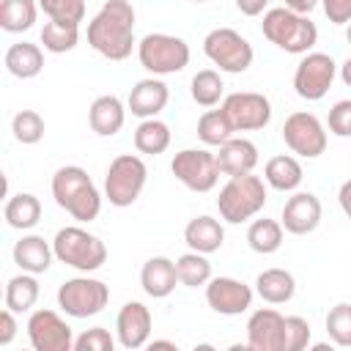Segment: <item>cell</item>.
I'll return each instance as SVG.
<instances>
[{
  "label": "cell",
  "mask_w": 351,
  "mask_h": 351,
  "mask_svg": "<svg viewBox=\"0 0 351 351\" xmlns=\"http://www.w3.org/2000/svg\"><path fill=\"white\" fill-rule=\"evenodd\" d=\"M134 19L137 14L129 0H104V5L88 22L90 49L107 60H126L132 49H137Z\"/></svg>",
  "instance_id": "6da1fadb"
},
{
  "label": "cell",
  "mask_w": 351,
  "mask_h": 351,
  "mask_svg": "<svg viewBox=\"0 0 351 351\" xmlns=\"http://www.w3.org/2000/svg\"><path fill=\"white\" fill-rule=\"evenodd\" d=\"M52 197L55 203L71 214L77 222H93L101 211V192L80 165H63L52 176Z\"/></svg>",
  "instance_id": "7a4b0ae2"
},
{
  "label": "cell",
  "mask_w": 351,
  "mask_h": 351,
  "mask_svg": "<svg viewBox=\"0 0 351 351\" xmlns=\"http://www.w3.org/2000/svg\"><path fill=\"white\" fill-rule=\"evenodd\" d=\"M263 36L288 55H307L318 44V27L307 14H296L285 5H274L263 11L261 22Z\"/></svg>",
  "instance_id": "3957f363"
},
{
  "label": "cell",
  "mask_w": 351,
  "mask_h": 351,
  "mask_svg": "<svg viewBox=\"0 0 351 351\" xmlns=\"http://www.w3.org/2000/svg\"><path fill=\"white\" fill-rule=\"evenodd\" d=\"M266 181L255 173H244V176H230L225 181V186L219 189L217 197V208L219 217L230 225H241L247 219H255L263 206H266Z\"/></svg>",
  "instance_id": "277c9868"
},
{
  "label": "cell",
  "mask_w": 351,
  "mask_h": 351,
  "mask_svg": "<svg viewBox=\"0 0 351 351\" xmlns=\"http://www.w3.org/2000/svg\"><path fill=\"white\" fill-rule=\"evenodd\" d=\"M52 250L55 258L66 266H71L74 271L90 274L96 269H101L107 263V247L99 236H93L90 230L80 228V225H66L55 233L52 239Z\"/></svg>",
  "instance_id": "5b68a950"
},
{
  "label": "cell",
  "mask_w": 351,
  "mask_h": 351,
  "mask_svg": "<svg viewBox=\"0 0 351 351\" xmlns=\"http://www.w3.org/2000/svg\"><path fill=\"white\" fill-rule=\"evenodd\" d=\"M189 44L181 36L148 33L137 41V60L151 77L178 74L189 66Z\"/></svg>",
  "instance_id": "8992f818"
},
{
  "label": "cell",
  "mask_w": 351,
  "mask_h": 351,
  "mask_svg": "<svg viewBox=\"0 0 351 351\" xmlns=\"http://www.w3.org/2000/svg\"><path fill=\"white\" fill-rule=\"evenodd\" d=\"M148 167L137 154H118L104 173V197L115 208L132 206L145 189Z\"/></svg>",
  "instance_id": "52a82bcc"
},
{
  "label": "cell",
  "mask_w": 351,
  "mask_h": 351,
  "mask_svg": "<svg viewBox=\"0 0 351 351\" xmlns=\"http://www.w3.org/2000/svg\"><path fill=\"white\" fill-rule=\"evenodd\" d=\"M206 58L225 74H244L252 66V44L233 27H214L203 38Z\"/></svg>",
  "instance_id": "ba28073f"
},
{
  "label": "cell",
  "mask_w": 351,
  "mask_h": 351,
  "mask_svg": "<svg viewBox=\"0 0 351 351\" xmlns=\"http://www.w3.org/2000/svg\"><path fill=\"white\" fill-rule=\"evenodd\" d=\"M107 302H110V285L88 274L63 280L58 288V307L71 318L99 315L107 307Z\"/></svg>",
  "instance_id": "9c48e42d"
},
{
  "label": "cell",
  "mask_w": 351,
  "mask_h": 351,
  "mask_svg": "<svg viewBox=\"0 0 351 351\" xmlns=\"http://www.w3.org/2000/svg\"><path fill=\"white\" fill-rule=\"evenodd\" d=\"M170 173L192 192H211L222 176L217 154L208 148H181L170 159Z\"/></svg>",
  "instance_id": "30bf717a"
},
{
  "label": "cell",
  "mask_w": 351,
  "mask_h": 351,
  "mask_svg": "<svg viewBox=\"0 0 351 351\" xmlns=\"http://www.w3.org/2000/svg\"><path fill=\"white\" fill-rule=\"evenodd\" d=\"M335 77H337V63L332 60V55H326V52H307L296 63L293 90L304 101H321L329 93Z\"/></svg>",
  "instance_id": "8fae6325"
},
{
  "label": "cell",
  "mask_w": 351,
  "mask_h": 351,
  "mask_svg": "<svg viewBox=\"0 0 351 351\" xmlns=\"http://www.w3.org/2000/svg\"><path fill=\"white\" fill-rule=\"evenodd\" d=\"M282 143L304 159H318L326 151V143H329L326 140V126L321 123V118L315 112L296 110L282 123Z\"/></svg>",
  "instance_id": "7c38bea8"
},
{
  "label": "cell",
  "mask_w": 351,
  "mask_h": 351,
  "mask_svg": "<svg viewBox=\"0 0 351 351\" xmlns=\"http://www.w3.org/2000/svg\"><path fill=\"white\" fill-rule=\"evenodd\" d=\"M230 118L236 132H258L271 121V101L258 90H236L228 93L219 104Z\"/></svg>",
  "instance_id": "4fadbf2b"
},
{
  "label": "cell",
  "mask_w": 351,
  "mask_h": 351,
  "mask_svg": "<svg viewBox=\"0 0 351 351\" xmlns=\"http://www.w3.org/2000/svg\"><path fill=\"white\" fill-rule=\"evenodd\" d=\"M27 340L36 351H71L74 332L55 310H33L27 318Z\"/></svg>",
  "instance_id": "5bb4252c"
},
{
  "label": "cell",
  "mask_w": 351,
  "mask_h": 351,
  "mask_svg": "<svg viewBox=\"0 0 351 351\" xmlns=\"http://www.w3.org/2000/svg\"><path fill=\"white\" fill-rule=\"evenodd\" d=\"M255 291L236 277H211L206 282V302L219 315H241L252 307Z\"/></svg>",
  "instance_id": "9a60e30c"
},
{
  "label": "cell",
  "mask_w": 351,
  "mask_h": 351,
  "mask_svg": "<svg viewBox=\"0 0 351 351\" xmlns=\"http://www.w3.org/2000/svg\"><path fill=\"white\" fill-rule=\"evenodd\" d=\"M151 329H154V315L143 302H126L115 315V337L118 346L126 351L148 346Z\"/></svg>",
  "instance_id": "2e32d148"
},
{
  "label": "cell",
  "mask_w": 351,
  "mask_h": 351,
  "mask_svg": "<svg viewBox=\"0 0 351 351\" xmlns=\"http://www.w3.org/2000/svg\"><path fill=\"white\" fill-rule=\"evenodd\" d=\"M321 217H324V206L318 200V195L313 192H293L285 206H282V228L285 233L291 236H307L313 233L318 225H321Z\"/></svg>",
  "instance_id": "e0dca14e"
},
{
  "label": "cell",
  "mask_w": 351,
  "mask_h": 351,
  "mask_svg": "<svg viewBox=\"0 0 351 351\" xmlns=\"http://www.w3.org/2000/svg\"><path fill=\"white\" fill-rule=\"evenodd\" d=\"M285 315L274 307H258L247 321V348L252 351H282Z\"/></svg>",
  "instance_id": "ac0fdd59"
},
{
  "label": "cell",
  "mask_w": 351,
  "mask_h": 351,
  "mask_svg": "<svg viewBox=\"0 0 351 351\" xmlns=\"http://www.w3.org/2000/svg\"><path fill=\"white\" fill-rule=\"evenodd\" d=\"M170 101V88L162 77H145L140 82H134V88L129 90L126 107L132 115H137L140 121L145 118H156Z\"/></svg>",
  "instance_id": "d6986e66"
},
{
  "label": "cell",
  "mask_w": 351,
  "mask_h": 351,
  "mask_svg": "<svg viewBox=\"0 0 351 351\" xmlns=\"http://www.w3.org/2000/svg\"><path fill=\"white\" fill-rule=\"evenodd\" d=\"M11 255H14V263H16L22 271H30V274H44V271H49V266H52V261H55L52 241H47V239L38 236V233L22 236V239L14 244Z\"/></svg>",
  "instance_id": "ffe728a7"
},
{
  "label": "cell",
  "mask_w": 351,
  "mask_h": 351,
  "mask_svg": "<svg viewBox=\"0 0 351 351\" xmlns=\"http://www.w3.org/2000/svg\"><path fill=\"white\" fill-rule=\"evenodd\" d=\"M178 285V271H176V261L165 258V255H154L143 263L140 269V288L151 296V299H165L176 291Z\"/></svg>",
  "instance_id": "44dd1931"
},
{
  "label": "cell",
  "mask_w": 351,
  "mask_h": 351,
  "mask_svg": "<svg viewBox=\"0 0 351 351\" xmlns=\"http://www.w3.org/2000/svg\"><path fill=\"white\" fill-rule=\"evenodd\" d=\"M126 104L115 96V93H104V96H96L90 110H88V123L90 129L99 134V137H112L123 129L126 123Z\"/></svg>",
  "instance_id": "7402d4cb"
},
{
  "label": "cell",
  "mask_w": 351,
  "mask_h": 351,
  "mask_svg": "<svg viewBox=\"0 0 351 351\" xmlns=\"http://www.w3.org/2000/svg\"><path fill=\"white\" fill-rule=\"evenodd\" d=\"M217 165H219L222 176H228V178L252 173L255 165H258V145L247 137H230L225 145H219Z\"/></svg>",
  "instance_id": "603a6c76"
},
{
  "label": "cell",
  "mask_w": 351,
  "mask_h": 351,
  "mask_svg": "<svg viewBox=\"0 0 351 351\" xmlns=\"http://www.w3.org/2000/svg\"><path fill=\"white\" fill-rule=\"evenodd\" d=\"M184 241H186L189 250L203 252V255H211V252L222 250V244H225V228H222L219 219H214L208 214H200V217H195V219L186 222Z\"/></svg>",
  "instance_id": "cb8c5ba5"
},
{
  "label": "cell",
  "mask_w": 351,
  "mask_h": 351,
  "mask_svg": "<svg viewBox=\"0 0 351 351\" xmlns=\"http://www.w3.org/2000/svg\"><path fill=\"white\" fill-rule=\"evenodd\" d=\"M5 71L16 80H33L44 71V52L38 44H30V41H16L5 49Z\"/></svg>",
  "instance_id": "d4e9b609"
},
{
  "label": "cell",
  "mask_w": 351,
  "mask_h": 351,
  "mask_svg": "<svg viewBox=\"0 0 351 351\" xmlns=\"http://www.w3.org/2000/svg\"><path fill=\"white\" fill-rule=\"evenodd\" d=\"M304 178V170H302V162L291 154H277L266 162L263 167V181L266 186L277 189V192H296L299 184Z\"/></svg>",
  "instance_id": "484cf974"
},
{
  "label": "cell",
  "mask_w": 351,
  "mask_h": 351,
  "mask_svg": "<svg viewBox=\"0 0 351 351\" xmlns=\"http://www.w3.org/2000/svg\"><path fill=\"white\" fill-rule=\"evenodd\" d=\"M255 293L269 304H285L296 293V280L288 269H266L255 277Z\"/></svg>",
  "instance_id": "4316f807"
},
{
  "label": "cell",
  "mask_w": 351,
  "mask_h": 351,
  "mask_svg": "<svg viewBox=\"0 0 351 351\" xmlns=\"http://www.w3.org/2000/svg\"><path fill=\"white\" fill-rule=\"evenodd\" d=\"M3 217H5L8 228H14V230H30L41 219V200L33 192H16V195H11L5 200Z\"/></svg>",
  "instance_id": "83f0119b"
},
{
  "label": "cell",
  "mask_w": 351,
  "mask_h": 351,
  "mask_svg": "<svg viewBox=\"0 0 351 351\" xmlns=\"http://www.w3.org/2000/svg\"><path fill=\"white\" fill-rule=\"evenodd\" d=\"M282 233H285L282 222L269 219V217H258L247 228V244L258 255H271L282 247Z\"/></svg>",
  "instance_id": "f1b7e54d"
},
{
  "label": "cell",
  "mask_w": 351,
  "mask_h": 351,
  "mask_svg": "<svg viewBox=\"0 0 351 351\" xmlns=\"http://www.w3.org/2000/svg\"><path fill=\"white\" fill-rule=\"evenodd\" d=\"M38 0H0V27L5 33H25L38 19Z\"/></svg>",
  "instance_id": "f546056e"
},
{
  "label": "cell",
  "mask_w": 351,
  "mask_h": 351,
  "mask_svg": "<svg viewBox=\"0 0 351 351\" xmlns=\"http://www.w3.org/2000/svg\"><path fill=\"white\" fill-rule=\"evenodd\" d=\"M170 126L159 118H145L137 123L134 129V148L140 154H148V156H156V154H165L170 148Z\"/></svg>",
  "instance_id": "4dcf8cb0"
},
{
  "label": "cell",
  "mask_w": 351,
  "mask_h": 351,
  "mask_svg": "<svg viewBox=\"0 0 351 351\" xmlns=\"http://www.w3.org/2000/svg\"><path fill=\"white\" fill-rule=\"evenodd\" d=\"M36 277L38 274L22 271V274H16L5 282V307L8 310H14V313L33 310V304L38 302V293H41V285H38Z\"/></svg>",
  "instance_id": "1f68e13d"
},
{
  "label": "cell",
  "mask_w": 351,
  "mask_h": 351,
  "mask_svg": "<svg viewBox=\"0 0 351 351\" xmlns=\"http://www.w3.org/2000/svg\"><path fill=\"white\" fill-rule=\"evenodd\" d=\"M41 44L52 55L71 52L80 44V25L77 22H66V19H49L41 27Z\"/></svg>",
  "instance_id": "d6a6232c"
},
{
  "label": "cell",
  "mask_w": 351,
  "mask_h": 351,
  "mask_svg": "<svg viewBox=\"0 0 351 351\" xmlns=\"http://www.w3.org/2000/svg\"><path fill=\"white\" fill-rule=\"evenodd\" d=\"M233 123H230V118L225 115V110L219 107V110H206L200 118H197V137H200V143L203 145H208V148H219V145H225L230 137H233Z\"/></svg>",
  "instance_id": "836d02e7"
},
{
  "label": "cell",
  "mask_w": 351,
  "mask_h": 351,
  "mask_svg": "<svg viewBox=\"0 0 351 351\" xmlns=\"http://www.w3.org/2000/svg\"><path fill=\"white\" fill-rule=\"evenodd\" d=\"M189 96L195 104L200 107H217L225 99V82L219 77V71L214 69H200L192 82H189Z\"/></svg>",
  "instance_id": "e575fe53"
},
{
  "label": "cell",
  "mask_w": 351,
  "mask_h": 351,
  "mask_svg": "<svg viewBox=\"0 0 351 351\" xmlns=\"http://www.w3.org/2000/svg\"><path fill=\"white\" fill-rule=\"evenodd\" d=\"M176 271H178V282L186 288H200L211 280V263L203 252H184L181 258H176Z\"/></svg>",
  "instance_id": "d590c367"
},
{
  "label": "cell",
  "mask_w": 351,
  "mask_h": 351,
  "mask_svg": "<svg viewBox=\"0 0 351 351\" xmlns=\"http://www.w3.org/2000/svg\"><path fill=\"white\" fill-rule=\"evenodd\" d=\"M11 132H14V140L22 143V145H36L41 143L44 132H47V123L41 118V112L36 110H19L11 121Z\"/></svg>",
  "instance_id": "8d00e7d4"
},
{
  "label": "cell",
  "mask_w": 351,
  "mask_h": 351,
  "mask_svg": "<svg viewBox=\"0 0 351 351\" xmlns=\"http://www.w3.org/2000/svg\"><path fill=\"white\" fill-rule=\"evenodd\" d=\"M326 337L337 348H351V304L337 302L326 313Z\"/></svg>",
  "instance_id": "74e56055"
},
{
  "label": "cell",
  "mask_w": 351,
  "mask_h": 351,
  "mask_svg": "<svg viewBox=\"0 0 351 351\" xmlns=\"http://www.w3.org/2000/svg\"><path fill=\"white\" fill-rule=\"evenodd\" d=\"M38 8L49 19H66L77 25L85 19V0H38Z\"/></svg>",
  "instance_id": "f35d334b"
},
{
  "label": "cell",
  "mask_w": 351,
  "mask_h": 351,
  "mask_svg": "<svg viewBox=\"0 0 351 351\" xmlns=\"http://www.w3.org/2000/svg\"><path fill=\"white\" fill-rule=\"evenodd\" d=\"M313 329L307 324V318L302 315H285V340H282V351H302L310 346Z\"/></svg>",
  "instance_id": "ab89813d"
},
{
  "label": "cell",
  "mask_w": 351,
  "mask_h": 351,
  "mask_svg": "<svg viewBox=\"0 0 351 351\" xmlns=\"http://www.w3.org/2000/svg\"><path fill=\"white\" fill-rule=\"evenodd\" d=\"M118 337L110 335L104 326H90L80 337H74V351H112Z\"/></svg>",
  "instance_id": "60d3db41"
},
{
  "label": "cell",
  "mask_w": 351,
  "mask_h": 351,
  "mask_svg": "<svg viewBox=\"0 0 351 351\" xmlns=\"http://www.w3.org/2000/svg\"><path fill=\"white\" fill-rule=\"evenodd\" d=\"M329 132L337 137H351V99H340L332 110H329Z\"/></svg>",
  "instance_id": "b9f144b4"
},
{
  "label": "cell",
  "mask_w": 351,
  "mask_h": 351,
  "mask_svg": "<svg viewBox=\"0 0 351 351\" xmlns=\"http://www.w3.org/2000/svg\"><path fill=\"white\" fill-rule=\"evenodd\" d=\"M321 8L332 25H348L351 22V0H321Z\"/></svg>",
  "instance_id": "7bdbcfd3"
},
{
  "label": "cell",
  "mask_w": 351,
  "mask_h": 351,
  "mask_svg": "<svg viewBox=\"0 0 351 351\" xmlns=\"http://www.w3.org/2000/svg\"><path fill=\"white\" fill-rule=\"evenodd\" d=\"M16 318H14V310H3L0 313V346H8L14 337H16Z\"/></svg>",
  "instance_id": "ee69618b"
},
{
  "label": "cell",
  "mask_w": 351,
  "mask_h": 351,
  "mask_svg": "<svg viewBox=\"0 0 351 351\" xmlns=\"http://www.w3.org/2000/svg\"><path fill=\"white\" fill-rule=\"evenodd\" d=\"M274 0H236V8L244 14V16H261L263 11H269Z\"/></svg>",
  "instance_id": "f6af8a7d"
},
{
  "label": "cell",
  "mask_w": 351,
  "mask_h": 351,
  "mask_svg": "<svg viewBox=\"0 0 351 351\" xmlns=\"http://www.w3.org/2000/svg\"><path fill=\"white\" fill-rule=\"evenodd\" d=\"M282 5L291 8V11H296V14H307L310 16L321 5V0H282Z\"/></svg>",
  "instance_id": "bcb514c9"
},
{
  "label": "cell",
  "mask_w": 351,
  "mask_h": 351,
  "mask_svg": "<svg viewBox=\"0 0 351 351\" xmlns=\"http://www.w3.org/2000/svg\"><path fill=\"white\" fill-rule=\"evenodd\" d=\"M337 203H340L343 214H346V217L351 219V178L340 184V192H337Z\"/></svg>",
  "instance_id": "7dc6e473"
},
{
  "label": "cell",
  "mask_w": 351,
  "mask_h": 351,
  "mask_svg": "<svg viewBox=\"0 0 351 351\" xmlns=\"http://www.w3.org/2000/svg\"><path fill=\"white\" fill-rule=\"evenodd\" d=\"M337 74H340L343 85H348V88H351V58H346V60L337 66Z\"/></svg>",
  "instance_id": "c3c4849f"
},
{
  "label": "cell",
  "mask_w": 351,
  "mask_h": 351,
  "mask_svg": "<svg viewBox=\"0 0 351 351\" xmlns=\"http://www.w3.org/2000/svg\"><path fill=\"white\" fill-rule=\"evenodd\" d=\"M148 348L154 351V348H170V351H178V346L173 343V340H148Z\"/></svg>",
  "instance_id": "681fc988"
},
{
  "label": "cell",
  "mask_w": 351,
  "mask_h": 351,
  "mask_svg": "<svg viewBox=\"0 0 351 351\" xmlns=\"http://www.w3.org/2000/svg\"><path fill=\"white\" fill-rule=\"evenodd\" d=\"M346 41H348V47H351V22L346 25Z\"/></svg>",
  "instance_id": "f907efd6"
},
{
  "label": "cell",
  "mask_w": 351,
  "mask_h": 351,
  "mask_svg": "<svg viewBox=\"0 0 351 351\" xmlns=\"http://www.w3.org/2000/svg\"><path fill=\"white\" fill-rule=\"evenodd\" d=\"M192 3H208V0H192Z\"/></svg>",
  "instance_id": "816d5d0a"
}]
</instances>
